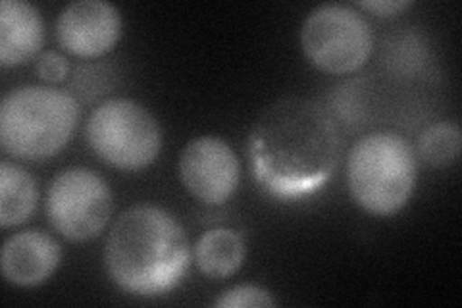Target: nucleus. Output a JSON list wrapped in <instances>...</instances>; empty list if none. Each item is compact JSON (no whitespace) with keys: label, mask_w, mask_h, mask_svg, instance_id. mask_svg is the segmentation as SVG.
Listing matches in <instances>:
<instances>
[{"label":"nucleus","mask_w":462,"mask_h":308,"mask_svg":"<svg viewBox=\"0 0 462 308\" xmlns=\"http://www.w3.org/2000/svg\"><path fill=\"white\" fill-rule=\"evenodd\" d=\"M343 141L331 114L314 100L283 97L258 116L247 139L256 182L289 201L324 187L341 158Z\"/></svg>","instance_id":"1"},{"label":"nucleus","mask_w":462,"mask_h":308,"mask_svg":"<svg viewBox=\"0 0 462 308\" xmlns=\"http://www.w3.org/2000/svg\"><path fill=\"white\" fill-rule=\"evenodd\" d=\"M105 268L110 282L135 297H162L191 266L193 251L180 219L162 207L137 204L108 231Z\"/></svg>","instance_id":"2"},{"label":"nucleus","mask_w":462,"mask_h":308,"mask_svg":"<svg viewBox=\"0 0 462 308\" xmlns=\"http://www.w3.org/2000/svg\"><path fill=\"white\" fill-rule=\"evenodd\" d=\"M79 118L74 95L49 85H22L0 105V145L12 158L42 163L69 143Z\"/></svg>","instance_id":"3"},{"label":"nucleus","mask_w":462,"mask_h":308,"mask_svg":"<svg viewBox=\"0 0 462 308\" xmlns=\"http://www.w3.org/2000/svg\"><path fill=\"white\" fill-rule=\"evenodd\" d=\"M346 189L370 216L389 218L407 207L418 180L412 145L393 131L360 137L346 154Z\"/></svg>","instance_id":"4"},{"label":"nucleus","mask_w":462,"mask_h":308,"mask_svg":"<svg viewBox=\"0 0 462 308\" xmlns=\"http://www.w3.org/2000/svg\"><path fill=\"white\" fill-rule=\"evenodd\" d=\"M89 149L114 170L141 172L162 151V129L154 116L134 98H108L85 124Z\"/></svg>","instance_id":"5"},{"label":"nucleus","mask_w":462,"mask_h":308,"mask_svg":"<svg viewBox=\"0 0 462 308\" xmlns=\"http://www.w3.org/2000/svg\"><path fill=\"white\" fill-rule=\"evenodd\" d=\"M300 47L314 68L329 76H346L368 62L374 32L355 6L326 3L307 14L300 25Z\"/></svg>","instance_id":"6"},{"label":"nucleus","mask_w":462,"mask_h":308,"mask_svg":"<svg viewBox=\"0 0 462 308\" xmlns=\"http://www.w3.org/2000/svg\"><path fill=\"white\" fill-rule=\"evenodd\" d=\"M114 210L112 189L103 175L74 166L56 173L45 201L51 226L68 241L85 243L98 238Z\"/></svg>","instance_id":"7"},{"label":"nucleus","mask_w":462,"mask_h":308,"mask_svg":"<svg viewBox=\"0 0 462 308\" xmlns=\"http://www.w3.org/2000/svg\"><path fill=\"white\" fill-rule=\"evenodd\" d=\"M180 180L193 199L210 207H222L241 182V164L231 145L218 135H200L183 146Z\"/></svg>","instance_id":"8"},{"label":"nucleus","mask_w":462,"mask_h":308,"mask_svg":"<svg viewBox=\"0 0 462 308\" xmlns=\"http://www.w3.org/2000/svg\"><path fill=\"white\" fill-rule=\"evenodd\" d=\"M120 10L106 0H76L56 18V41L78 58H100L114 51L122 37Z\"/></svg>","instance_id":"9"},{"label":"nucleus","mask_w":462,"mask_h":308,"mask_svg":"<svg viewBox=\"0 0 462 308\" xmlns=\"http://www.w3.org/2000/svg\"><path fill=\"white\" fill-rule=\"evenodd\" d=\"M62 262V247L41 229H23L10 236L0 253L3 277L16 287H37L51 280Z\"/></svg>","instance_id":"10"},{"label":"nucleus","mask_w":462,"mask_h":308,"mask_svg":"<svg viewBox=\"0 0 462 308\" xmlns=\"http://www.w3.org/2000/svg\"><path fill=\"white\" fill-rule=\"evenodd\" d=\"M45 42L41 12L25 0L0 3V64L16 68L35 58Z\"/></svg>","instance_id":"11"},{"label":"nucleus","mask_w":462,"mask_h":308,"mask_svg":"<svg viewBox=\"0 0 462 308\" xmlns=\"http://www.w3.org/2000/svg\"><path fill=\"white\" fill-rule=\"evenodd\" d=\"M247 247L231 228H214L202 233L193 247V260L199 272L208 280L222 282L239 272Z\"/></svg>","instance_id":"12"},{"label":"nucleus","mask_w":462,"mask_h":308,"mask_svg":"<svg viewBox=\"0 0 462 308\" xmlns=\"http://www.w3.org/2000/svg\"><path fill=\"white\" fill-rule=\"evenodd\" d=\"M39 185L23 166L0 163V226L5 229L25 224L37 210Z\"/></svg>","instance_id":"13"},{"label":"nucleus","mask_w":462,"mask_h":308,"mask_svg":"<svg viewBox=\"0 0 462 308\" xmlns=\"http://www.w3.org/2000/svg\"><path fill=\"white\" fill-rule=\"evenodd\" d=\"M462 134L457 122H436L418 137V154L431 168H449L460 156Z\"/></svg>","instance_id":"14"},{"label":"nucleus","mask_w":462,"mask_h":308,"mask_svg":"<svg viewBox=\"0 0 462 308\" xmlns=\"http://www.w3.org/2000/svg\"><path fill=\"white\" fill-rule=\"evenodd\" d=\"M212 304L218 308H272L278 303L268 289L251 284H241L224 291Z\"/></svg>","instance_id":"15"},{"label":"nucleus","mask_w":462,"mask_h":308,"mask_svg":"<svg viewBox=\"0 0 462 308\" xmlns=\"http://www.w3.org/2000/svg\"><path fill=\"white\" fill-rule=\"evenodd\" d=\"M69 71L68 58L58 52V51H47L39 56L37 61V73L41 79H45L47 83H60L66 79Z\"/></svg>","instance_id":"16"},{"label":"nucleus","mask_w":462,"mask_h":308,"mask_svg":"<svg viewBox=\"0 0 462 308\" xmlns=\"http://www.w3.org/2000/svg\"><path fill=\"white\" fill-rule=\"evenodd\" d=\"M411 0H358L355 3L356 10H365L380 18H392L395 14L411 8Z\"/></svg>","instance_id":"17"}]
</instances>
